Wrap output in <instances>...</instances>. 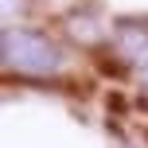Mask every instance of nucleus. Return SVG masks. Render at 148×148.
Wrapping results in <instances>:
<instances>
[{"instance_id": "nucleus-1", "label": "nucleus", "mask_w": 148, "mask_h": 148, "mask_svg": "<svg viewBox=\"0 0 148 148\" xmlns=\"http://www.w3.org/2000/svg\"><path fill=\"white\" fill-rule=\"evenodd\" d=\"M0 51H4V70L23 74V78H51L66 66V51L47 31L27 27V23H8Z\"/></svg>"}, {"instance_id": "nucleus-2", "label": "nucleus", "mask_w": 148, "mask_h": 148, "mask_svg": "<svg viewBox=\"0 0 148 148\" xmlns=\"http://www.w3.org/2000/svg\"><path fill=\"white\" fill-rule=\"evenodd\" d=\"M113 51L133 70H148V16H121L113 23Z\"/></svg>"}, {"instance_id": "nucleus-3", "label": "nucleus", "mask_w": 148, "mask_h": 148, "mask_svg": "<svg viewBox=\"0 0 148 148\" xmlns=\"http://www.w3.org/2000/svg\"><path fill=\"white\" fill-rule=\"evenodd\" d=\"M117 148H133V144H129V140H121V144H117Z\"/></svg>"}, {"instance_id": "nucleus-4", "label": "nucleus", "mask_w": 148, "mask_h": 148, "mask_svg": "<svg viewBox=\"0 0 148 148\" xmlns=\"http://www.w3.org/2000/svg\"><path fill=\"white\" fill-rule=\"evenodd\" d=\"M144 101H148V86H144Z\"/></svg>"}]
</instances>
